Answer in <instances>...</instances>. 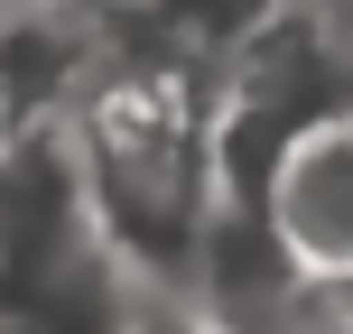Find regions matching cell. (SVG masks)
<instances>
[{"label": "cell", "instance_id": "5", "mask_svg": "<svg viewBox=\"0 0 353 334\" xmlns=\"http://www.w3.org/2000/svg\"><path fill=\"white\" fill-rule=\"evenodd\" d=\"M0 140H10V112H0Z\"/></svg>", "mask_w": 353, "mask_h": 334}, {"label": "cell", "instance_id": "4", "mask_svg": "<svg viewBox=\"0 0 353 334\" xmlns=\"http://www.w3.org/2000/svg\"><path fill=\"white\" fill-rule=\"evenodd\" d=\"M130 334H223L195 298H159V288H140V306H130Z\"/></svg>", "mask_w": 353, "mask_h": 334}, {"label": "cell", "instance_id": "1", "mask_svg": "<svg viewBox=\"0 0 353 334\" xmlns=\"http://www.w3.org/2000/svg\"><path fill=\"white\" fill-rule=\"evenodd\" d=\"M65 130H74L84 205L103 223L112 260L159 298H186L214 195H223L214 186V65L149 47V37L103 47Z\"/></svg>", "mask_w": 353, "mask_h": 334}, {"label": "cell", "instance_id": "2", "mask_svg": "<svg viewBox=\"0 0 353 334\" xmlns=\"http://www.w3.org/2000/svg\"><path fill=\"white\" fill-rule=\"evenodd\" d=\"M261 213L279 232V251L325 288H353V103L316 112L298 140L279 149L261 186Z\"/></svg>", "mask_w": 353, "mask_h": 334}, {"label": "cell", "instance_id": "3", "mask_svg": "<svg viewBox=\"0 0 353 334\" xmlns=\"http://www.w3.org/2000/svg\"><path fill=\"white\" fill-rule=\"evenodd\" d=\"M103 65V28L74 0H0V112L10 130L65 121Z\"/></svg>", "mask_w": 353, "mask_h": 334}]
</instances>
